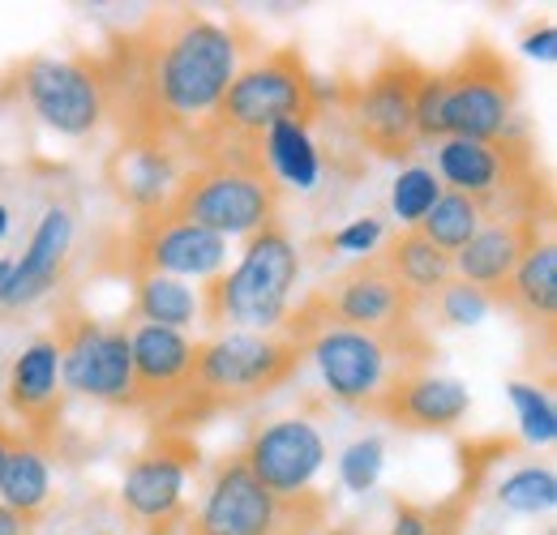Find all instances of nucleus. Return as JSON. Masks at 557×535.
<instances>
[{"mask_svg":"<svg viewBox=\"0 0 557 535\" xmlns=\"http://www.w3.org/2000/svg\"><path fill=\"white\" fill-rule=\"evenodd\" d=\"M253 52L262 48H253V35L240 22H214L194 4L150 9L90 52L103 121L121 141L185 154Z\"/></svg>","mask_w":557,"mask_h":535,"instance_id":"obj_1","label":"nucleus"},{"mask_svg":"<svg viewBox=\"0 0 557 535\" xmlns=\"http://www.w3.org/2000/svg\"><path fill=\"white\" fill-rule=\"evenodd\" d=\"M326 99H331L326 82L313 77L300 48L283 43V48L253 52L236 69L207 129L185 150V163H198L210 154H262V137L275 125L283 121L313 125L322 116Z\"/></svg>","mask_w":557,"mask_h":535,"instance_id":"obj_2","label":"nucleus"},{"mask_svg":"<svg viewBox=\"0 0 557 535\" xmlns=\"http://www.w3.org/2000/svg\"><path fill=\"white\" fill-rule=\"evenodd\" d=\"M305 360H309V347L287 338L283 331L275 335L227 331V335L202 338V343H194V369H189L181 399L154 428L189 433L223 411L262 402L267 395L283 390L300 373Z\"/></svg>","mask_w":557,"mask_h":535,"instance_id":"obj_3","label":"nucleus"},{"mask_svg":"<svg viewBox=\"0 0 557 535\" xmlns=\"http://www.w3.org/2000/svg\"><path fill=\"white\" fill-rule=\"evenodd\" d=\"M300 283V249L292 232L278 223H267L245 240V253L232 270H219L198 291V322L227 335H275L292 313V296Z\"/></svg>","mask_w":557,"mask_h":535,"instance_id":"obj_4","label":"nucleus"},{"mask_svg":"<svg viewBox=\"0 0 557 535\" xmlns=\"http://www.w3.org/2000/svg\"><path fill=\"white\" fill-rule=\"evenodd\" d=\"M424 300L412 296L386 262L373 253L356 258L348 270H339L335 278H326L322 287H313L278 326L287 338L305 343L318 338L322 331H364V335L382 338H420L424 331Z\"/></svg>","mask_w":557,"mask_h":535,"instance_id":"obj_5","label":"nucleus"},{"mask_svg":"<svg viewBox=\"0 0 557 535\" xmlns=\"http://www.w3.org/2000/svg\"><path fill=\"white\" fill-rule=\"evenodd\" d=\"M437 181L450 194L472 198L485 219H554V194L536 163V141L523 129H506L488 141L442 137L433 141Z\"/></svg>","mask_w":557,"mask_h":535,"instance_id":"obj_6","label":"nucleus"},{"mask_svg":"<svg viewBox=\"0 0 557 535\" xmlns=\"http://www.w3.org/2000/svg\"><path fill=\"white\" fill-rule=\"evenodd\" d=\"M283 185L271 176L267 154H210L185 167L181 185L163 210L202 227L219 240L253 236L278 223Z\"/></svg>","mask_w":557,"mask_h":535,"instance_id":"obj_7","label":"nucleus"},{"mask_svg":"<svg viewBox=\"0 0 557 535\" xmlns=\"http://www.w3.org/2000/svg\"><path fill=\"white\" fill-rule=\"evenodd\" d=\"M309 360L326 395L360 415H377L382 399L408 377L429 369L433 338H382L364 331H322L309 338Z\"/></svg>","mask_w":557,"mask_h":535,"instance_id":"obj_8","label":"nucleus"},{"mask_svg":"<svg viewBox=\"0 0 557 535\" xmlns=\"http://www.w3.org/2000/svg\"><path fill=\"white\" fill-rule=\"evenodd\" d=\"M326 497L313 488L305 497L292 501H275L249 471L245 463L219 459L210 471L207 497L202 506L185 519V535H313L318 527H326Z\"/></svg>","mask_w":557,"mask_h":535,"instance_id":"obj_9","label":"nucleus"},{"mask_svg":"<svg viewBox=\"0 0 557 535\" xmlns=\"http://www.w3.org/2000/svg\"><path fill=\"white\" fill-rule=\"evenodd\" d=\"M57 360H61V390L77 399L103 402L116 411L134 407V364H129V326L99 322L77 300L57 309Z\"/></svg>","mask_w":557,"mask_h":535,"instance_id":"obj_10","label":"nucleus"},{"mask_svg":"<svg viewBox=\"0 0 557 535\" xmlns=\"http://www.w3.org/2000/svg\"><path fill=\"white\" fill-rule=\"evenodd\" d=\"M437 86H442V103H437L442 137L488 141L510 129L519 108V73L497 48L476 39L472 48L459 52L455 65L437 69Z\"/></svg>","mask_w":557,"mask_h":535,"instance_id":"obj_11","label":"nucleus"},{"mask_svg":"<svg viewBox=\"0 0 557 535\" xmlns=\"http://www.w3.org/2000/svg\"><path fill=\"white\" fill-rule=\"evenodd\" d=\"M202 463L189 433L150 428L146 446L129 459L121 480V514L138 535H176L189 519L185 488Z\"/></svg>","mask_w":557,"mask_h":535,"instance_id":"obj_12","label":"nucleus"},{"mask_svg":"<svg viewBox=\"0 0 557 535\" xmlns=\"http://www.w3.org/2000/svg\"><path fill=\"white\" fill-rule=\"evenodd\" d=\"M429 69L417 57L391 48L377 65L369 69L364 82L348 90L351 129L364 150L377 159H412L420 150L417 141V90Z\"/></svg>","mask_w":557,"mask_h":535,"instance_id":"obj_13","label":"nucleus"},{"mask_svg":"<svg viewBox=\"0 0 557 535\" xmlns=\"http://www.w3.org/2000/svg\"><path fill=\"white\" fill-rule=\"evenodd\" d=\"M227 262V240L210 236L202 227L176 219L172 210L134 214L121 240L108 253V270L125 274L129 283L141 274H163V278H214Z\"/></svg>","mask_w":557,"mask_h":535,"instance_id":"obj_14","label":"nucleus"},{"mask_svg":"<svg viewBox=\"0 0 557 535\" xmlns=\"http://www.w3.org/2000/svg\"><path fill=\"white\" fill-rule=\"evenodd\" d=\"M13 99L52 134L90 137L103 125V90L90 65V52L82 57H26L4 77Z\"/></svg>","mask_w":557,"mask_h":535,"instance_id":"obj_15","label":"nucleus"},{"mask_svg":"<svg viewBox=\"0 0 557 535\" xmlns=\"http://www.w3.org/2000/svg\"><path fill=\"white\" fill-rule=\"evenodd\" d=\"M236 459L275 501H292L313 493L318 471L326 468V437L305 415H278L249 428Z\"/></svg>","mask_w":557,"mask_h":535,"instance_id":"obj_16","label":"nucleus"},{"mask_svg":"<svg viewBox=\"0 0 557 535\" xmlns=\"http://www.w3.org/2000/svg\"><path fill=\"white\" fill-rule=\"evenodd\" d=\"M4 402L17 420V437L39 446L44 455H52V446L61 441V420H65V390H61V360H57V343L52 335L30 338L17 360L9 364L4 377Z\"/></svg>","mask_w":557,"mask_h":535,"instance_id":"obj_17","label":"nucleus"},{"mask_svg":"<svg viewBox=\"0 0 557 535\" xmlns=\"http://www.w3.org/2000/svg\"><path fill=\"white\" fill-rule=\"evenodd\" d=\"M129 364H134V407L150 420V428L176 407L189 369H194V338L163 326H129Z\"/></svg>","mask_w":557,"mask_h":535,"instance_id":"obj_18","label":"nucleus"},{"mask_svg":"<svg viewBox=\"0 0 557 535\" xmlns=\"http://www.w3.org/2000/svg\"><path fill=\"white\" fill-rule=\"evenodd\" d=\"M73 236H77V210L65 201H52L44 210V219L35 223L22 258H13V278H9L0 309L17 313V309H30L35 300H44L48 291H57L73 262Z\"/></svg>","mask_w":557,"mask_h":535,"instance_id":"obj_19","label":"nucleus"},{"mask_svg":"<svg viewBox=\"0 0 557 535\" xmlns=\"http://www.w3.org/2000/svg\"><path fill=\"white\" fill-rule=\"evenodd\" d=\"M549 236L554 219H493L455 253V278L493 296L510 278V270L523 262V253H532Z\"/></svg>","mask_w":557,"mask_h":535,"instance_id":"obj_20","label":"nucleus"},{"mask_svg":"<svg viewBox=\"0 0 557 535\" xmlns=\"http://www.w3.org/2000/svg\"><path fill=\"white\" fill-rule=\"evenodd\" d=\"M185 154L181 150H168V146H134V141H121L103 167V181L112 189V198L121 201L134 214H154L163 210L181 176H185Z\"/></svg>","mask_w":557,"mask_h":535,"instance_id":"obj_21","label":"nucleus"},{"mask_svg":"<svg viewBox=\"0 0 557 535\" xmlns=\"http://www.w3.org/2000/svg\"><path fill=\"white\" fill-rule=\"evenodd\" d=\"M472 411V395L455 377H437L433 369L408 373L377 407L373 420H386L404 433H455Z\"/></svg>","mask_w":557,"mask_h":535,"instance_id":"obj_22","label":"nucleus"},{"mask_svg":"<svg viewBox=\"0 0 557 535\" xmlns=\"http://www.w3.org/2000/svg\"><path fill=\"white\" fill-rule=\"evenodd\" d=\"M493 309L510 313L523 331H536L545 351H554L557 331V245L554 236L541 240L532 253H523V262L510 270V278L488 296Z\"/></svg>","mask_w":557,"mask_h":535,"instance_id":"obj_23","label":"nucleus"},{"mask_svg":"<svg viewBox=\"0 0 557 535\" xmlns=\"http://www.w3.org/2000/svg\"><path fill=\"white\" fill-rule=\"evenodd\" d=\"M52 455H44L39 446L13 437L9 463L0 475V506L13 510L30 532L44 523V514L52 510Z\"/></svg>","mask_w":557,"mask_h":535,"instance_id":"obj_24","label":"nucleus"},{"mask_svg":"<svg viewBox=\"0 0 557 535\" xmlns=\"http://www.w3.org/2000/svg\"><path fill=\"white\" fill-rule=\"evenodd\" d=\"M377 258H382L386 270H391L412 296H420V300H429L437 287H446V283L455 278V258H446L442 249H433L417 227L395 232V236L377 249Z\"/></svg>","mask_w":557,"mask_h":535,"instance_id":"obj_25","label":"nucleus"},{"mask_svg":"<svg viewBox=\"0 0 557 535\" xmlns=\"http://www.w3.org/2000/svg\"><path fill=\"white\" fill-rule=\"evenodd\" d=\"M129 313L141 326H163V331H189L198 322V291L185 278H163V274H141L134 278V304Z\"/></svg>","mask_w":557,"mask_h":535,"instance_id":"obj_26","label":"nucleus"},{"mask_svg":"<svg viewBox=\"0 0 557 535\" xmlns=\"http://www.w3.org/2000/svg\"><path fill=\"white\" fill-rule=\"evenodd\" d=\"M262 154H267V167L278 185H296V189H313L318 185V172H322V159L309 141V125H296V121H283L271 134L262 137Z\"/></svg>","mask_w":557,"mask_h":535,"instance_id":"obj_27","label":"nucleus"},{"mask_svg":"<svg viewBox=\"0 0 557 535\" xmlns=\"http://www.w3.org/2000/svg\"><path fill=\"white\" fill-rule=\"evenodd\" d=\"M485 210L476 206L472 198H463V194H450V189H442V198L429 206V214L417 223V232L433 245V249H442L446 258H455L481 227H485Z\"/></svg>","mask_w":557,"mask_h":535,"instance_id":"obj_28","label":"nucleus"},{"mask_svg":"<svg viewBox=\"0 0 557 535\" xmlns=\"http://www.w3.org/2000/svg\"><path fill=\"white\" fill-rule=\"evenodd\" d=\"M497 506L510 510V514H545L557 506V475L549 463H528V468H515L506 480H497L493 488Z\"/></svg>","mask_w":557,"mask_h":535,"instance_id":"obj_29","label":"nucleus"},{"mask_svg":"<svg viewBox=\"0 0 557 535\" xmlns=\"http://www.w3.org/2000/svg\"><path fill=\"white\" fill-rule=\"evenodd\" d=\"M506 395L515 402L519 415V433L528 446H554L557 437V407L545 382H510Z\"/></svg>","mask_w":557,"mask_h":535,"instance_id":"obj_30","label":"nucleus"},{"mask_svg":"<svg viewBox=\"0 0 557 535\" xmlns=\"http://www.w3.org/2000/svg\"><path fill=\"white\" fill-rule=\"evenodd\" d=\"M429 318H437L442 326H481L488 313H493V300H488L481 287L463 283V278H450L446 287H437L429 300H424Z\"/></svg>","mask_w":557,"mask_h":535,"instance_id":"obj_31","label":"nucleus"},{"mask_svg":"<svg viewBox=\"0 0 557 535\" xmlns=\"http://www.w3.org/2000/svg\"><path fill=\"white\" fill-rule=\"evenodd\" d=\"M437 198H442V181L433 176V167L412 163V167L399 172V181H395V189H391V210H395V219H399L404 227H417Z\"/></svg>","mask_w":557,"mask_h":535,"instance_id":"obj_32","label":"nucleus"},{"mask_svg":"<svg viewBox=\"0 0 557 535\" xmlns=\"http://www.w3.org/2000/svg\"><path fill=\"white\" fill-rule=\"evenodd\" d=\"M382 459H386V446L377 437H360L339 459V480L348 484L351 493H369L377 484V475H382Z\"/></svg>","mask_w":557,"mask_h":535,"instance_id":"obj_33","label":"nucleus"},{"mask_svg":"<svg viewBox=\"0 0 557 535\" xmlns=\"http://www.w3.org/2000/svg\"><path fill=\"white\" fill-rule=\"evenodd\" d=\"M382 236H386V227H382V219L377 214H369V219H351L348 227H339V232H331L322 245L331 249V253H373L377 245H382Z\"/></svg>","mask_w":557,"mask_h":535,"instance_id":"obj_34","label":"nucleus"},{"mask_svg":"<svg viewBox=\"0 0 557 535\" xmlns=\"http://www.w3.org/2000/svg\"><path fill=\"white\" fill-rule=\"evenodd\" d=\"M523 52H528V57H536V61H554L557 57V26L549 22V17L523 35Z\"/></svg>","mask_w":557,"mask_h":535,"instance_id":"obj_35","label":"nucleus"},{"mask_svg":"<svg viewBox=\"0 0 557 535\" xmlns=\"http://www.w3.org/2000/svg\"><path fill=\"white\" fill-rule=\"evenodd\" d=\"M0 535H30V527H26L13 510H4V506H0Z\"/></svg>","mask_w":557,"mask_h":535,"instance_id":"obj_36","label":"nucleus"},{"mask_svg":"<svg viewBox=\"0 0 557 535\" xmlns=\"http://www.w3.org/2000/svg\"><path fill=\"white\" fill-rule=\"evenodd\" d=\"M13 437H17V433H13L9 424H0V475H4V463H9V450H13Z\"/></svg>","mask_w":557,"mask_h":535,"instance_id":"obj_37","label":"nucleus"},{"mask_svg":"<svg viewBox=\"0 0 557 535\" xmlns=\"http://www.w3.org/2000/svg\"><path fill=\"white\" fill-rule=\"evenodd\" d=\"M4 232H9V206L0 201V240H4Z\"/></svg>","mask_w":557,"mask_h":535,"instance_id":"obj_38","label":"nucleus"},{"mask_svg":"<svg viewBox=\"0 0 557 535\" xmlns=\"http://www.w3.org/2000/svg\"><path fill=\"white\" fill-rule=\"evenodd\" d=\"M326 535H360V532H344V527H335V532H326Z\"/></svg>","mask_w":557,"mask_h":535,"instance_id":"obj_39","label":"nucleus"}]
</instances>
